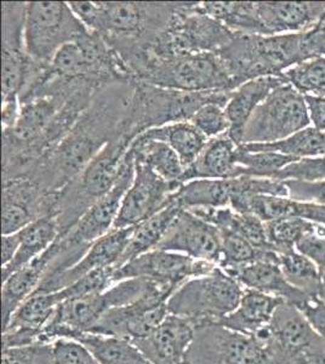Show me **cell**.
Returning a JSON list of instances; mask_svg holds the SVG:
<instances>
[{
  "label": "cell",
  "mask_w": 325,
  "mask_h": 364,
  "mask_svg": "<svg viewBox=\"0 0 325 364\" xmlns=\"http://www.w3.org/2000/svg\"><path fill=\"white\" fill-rule=\"evenodd\" d=\"M182 182L168 181L149 166L135 161V175L124 196L113 228H132L158 214L173 200Z\"/></svg>",
  "instance_id": "cell-16"
},
{
  "label": "cell",
  "mask_w": 325,
  "mask_h": 364,
  "mask_svg": "<svg viewBox=\"0 0 325 364\" xmlns=\"http://www.w3.org/2000/svg\"><path fill=\"white\" fill-rule=\"evenodd\" d=\"M230 92H186L134 82L132 99L123 122V136L134 141L149 129L180 122H190L192 117L208 104L226 107Z\"/></svg>",
  "instance_id": "cell-4"
},
{
  "label": "cell",
  "mask_w": 325,
  "mask_h": 364,
  "mask_svg": "<svg viewBox=\"0 0 325 364\" xmlns=\"http://www.w3.org/2000/svg\"><path fill=\"white\" fill-rule=\"evenodd\" d=\"M132 144L124 136L112 140L72 181L58 191L60 236L67 235L80 218L113 188Z\"/></svg>",
  "instance_id": "cell-5"
},
{
  "label": "cell",
  "mask_w": 325,
  "mask_h": 364,
  "mask_svg": "<svg viewBox=\"0 0 325 364\" xmlns=\"http://www.w3.org/2000/svg\"><path fill=\"white\" fill-rule=\"evenodd\" d=\"M235 87L262 77H284L285 70L311 58L325 56V27L300 33L237 37L218 53Z\"/></svg>",
  "instance_id": "cell-3"
},
{
  "label": "cell",
  "mask_w": 325,
  "mask_h": 364,
  "mask_svg": "<svg viewBox=\"0 0 325 364\" xmlns=\"http://www.w3.org/2000/svg\"><path fill=\"white\" fill-rule=\"evenodd\" d=\"M68 4L85 27L101 36L124 63L152 49L180 6V3L136 1H70Z\"/></svg>",
  "instance_id": "cell-2"
},
{
  "label": "cell",
  "mask_w": 325,
  "mask_h": 364,
  "mask_svg": "<svg viewBox=\"0 0 325 364\" xmlns=\"http://www.w3.org/2000/svg\"><path fill=\"white\" fill-rule=\"evenodd\" d=\"M135 82L186 92H230L237 89L218 53L156 58L149 51V58L136 73Z\"/></svg>",
  "instance_id": "cell-6"
},
{
  "label": "cell",
  "mask_w": 325,
  "mask_h": 364,
  "mask_svg": "<svg viewBox=\"0 0 325 364\" xmlns=\"http://www.w3.org/2000/svg\"><path fill=\"white\" fill-rule=\"evenodd\" d=\"M283 302V299L245 289L238 307L218 323L244 336H255L271 323L277 309Z\"/></svg>",
  "instance_id": "cell-27"
},
{
  "label": "cell",
  "mask_w": 325,
  "mask_h": 364,
  "mask_svg": "<svg viewBox=\"0 0 325 364\" xmlns=\"http://www.w3.org/2000/svg\"><path fill=\"white\" fill-rule=\"evenodd\" d=\"M305 101L313 128L325 134V97L305 96Z\"/></svg>",
  "instance_id": "cell-51"
},
{
  "label": "cell",
  "mask_w": 325,
  "mask_h": 364,
  "mask_svg": "<svg viewBox=\"0 0 325 364\" xmlns=\"http://www.w3.org/2000/svg\"><path fill=\"white\" fill-rule=\"evenodd\" d=\"M295 249L312 261L325 282V225H321L316 233L302 238Z\"/></svg>",
  "instance_id": "cell-49"
},
{
  "label": "cell",
  "mask_w": 325,
  "mask_h": 364,
  "mask_svg": "<svg viewBox=\"0 0 325 364\" xmlns=\"http://www.w3.org/2000/svg\"><path fill=\"white\" fill-rule=\"evenodd\" d=\"M238 34L203 11L199 3H180L168 28L153 44L156 58L218 53Z\"/></svg>",
  "instance_id": "cell-9"
},
{
  "label": "cell",
  "mask_w": 325,
  "mask_h": 364,
  "mask_svg": "<svg viewBox=\"0 0 325 364\" xmlns=\"http://www.w3.org/2000/svg\"><path fill=\"white\" fill-rule=\"evenodd\" d=\"M324 137H325V134H324Z\"/></svg>",
  "instance_id": "cell-56"
},
{
  "label": "cell",
  "mask_w": 325,
  "mask_h": 364,
  "mask_svg": "<svg viewBox=\"0 0 325 364\" xmlns=\"http://www.w3.org/2000/svg\"><path fill=\"white\" fill-rule=\"evenodd\" d=\"M265 224L268 243L278 254L295 249L302 238L316 233L321 225L304 218H284Z\"/></svg>",
  "instance_id": "cell-39"
},
{
  "label": "cell",
  "mask_w": 325,
  "mask_h": 364,
  "mask_svg": "<svg viewBox=\"0 0 325 364\" xmlns=\"http://www.w3.org/2000/svg\"><path fill=\"white\" fill-rule=\"evenodd\" d=\"M187 364H270L264 345L218 322L196 326Z\"/></svg>",
  "instance_id": "cell-12"
},
{
  "label": "cell",
  "mask_w": 325,
  "mask_h": 364,
  "mask_svg": "<svg viewBox=\"0 0 325 364\" xmlns=\"http://www.w3.org/2000/svg\"><path fill=\"white\" fill-rule=\"evenodd\" d=\"M3 235H13L46 216H58V192H50L32 178L3 181Z\"/></svg>",
  "instance_id": "cell-18"
},
{
  "label": "cell",
  "mask_w": 325,
  "mask_h": 364,
  "mask_svg": "<svg viewBox=\"0 0 325 364\" xmlns=\"http://www.w3.org/2000/svg\"><path fill=\"white\" fill-rule=\"evenodd\" d=\"M54 345L34 343L20 348H3L1 364H53Z\"/></svg>",
  "instance_id": "cell-45"
},
{
  "label": "cell",
  "mask_w": 325,
  "mask_h": 364,
  "mask_svg": "<svg viewBox=\"0 0 325 364\" xmlns=\"http://www.w3.org/2000/svg\"><path fill=\"white\" fill-rule=\"evenodd\" d=\"M152 287L153 281L147 278H130L115 283L103 293L60 302L39 341L53 343L58 339L75 340L87 334L108 310L139 300Z\"/></svg>",
  "instance_id": "cell-7"
},
{
  "label": "cell",
  "mask_w": 325,
  "mask_h": 364,
  "mask_svg": "<svg viewBox=\"0 0 325 364\" xmlns=\"http://www.w3.org/2000/svg\"><path fill=\"white\" fill-rule=\"evenodd\" d=\"M204 13L227 28L243 36H267L260 21L254 1H202Z\"/></svg>",
  "instance_id": "cell-32"
},
{
  "label": "cell",
  "mask_w": 325,
  "mask_h": 364,
  "mask_svg": "<svg viewBox=\"0 0 325 364\" xmlns=\"http://www.w3.org/2000/svg\"><path fill=\"white\" fill-rule=\"evenodd\" d=\"M256 10L267 36L300 33L319 23L325 1H256Z\"/></svg>",
  "instance_id": "cell-22"
},
{
  "label": "cell",
  "mask_w": 325,
  "mask_h": 364,
  "mask_svg": "<svg viewBox=\"0 0 325 364\" xmlns=\"http://www.w3.org/2000/svg\"><path fill=\"white\" fill-rule=\"evenodd\" d=\"M134 175L135 159L132 151L128 149L122 163L119 178L113 188L97 200L67 235L60 236L66 240L67 245L73 248L89 249L95 240L111 231L119 214L124 196L134 180Z\"/></svg>",
  "instance_id": "cell-17"
},
{
  "label": "cell",
  "mask_w": 325,
  "mask_h": 364,
  "mask_svg": "<svg viewBox=\"0 0 325 364\" xmlns=\"http://www.w3.org/2000/svg\"><path fill=\"white\" fill-rule=\"evenodd\" d=\"M129 149L136 161L149 166L161 178L181 182L186 168L176 152L165 142L137 136Z\"/></svg>",
  "instance_id": "cell-33"
},
{
  "label": "cell",
  "mask_w": 325,
  "mask_h": 364,
  "mask_svg": "<svg viewBox=\"0 0 325 364\" xmlns=\"http://www.w3.org/2000/svg\"><path fill=\"white\" fill-rule=\"evenodd\" d=\"M285 83L288 82L284 77H262L249 80L232 91L225 111L230 120L228 135L238 145H242L244 129L256 108L271 95L272 91Z\"/></svg>",
  "instance_id": "cell-25"
},
{
  "label": "cell",
  "mask_w": 325,
  "mask_h": 364,
  "mask_svg": "<svg viewBox=\"0 0 325 364\" xmlns=\"http://www.w3.org/2000/svg\"><path fill=\"white\" fill-rule=\"evenodd\" d=\"M311 127L305 96L285 83L277 87L252 113L242 145L272 144Z\"/></svg>",
  "instance_id": "cell-11"
},
{
  "label": "cell",
  "mask_w": 325,
  "mask_h": 364,
  "mask_svg": "<svg viewBox=\"0 0 325 364\" xmlns=\"http://www.w3.org/2000/svg\"><path fill=\"white\" fill-rule=\"evenodd\" d=\"M196 326L191 319L169 314L151 336L132 343L152 364H187Z\"/></svg>",
  "instance_id": "cell-21"
},
{
  "label": "cell",
  "mask_w": 325,
  "mask_h": 364,
  "mask_svg": "<svg viewBox=\"0 0 325 364\" xmlns=\"http://www.w3.org/2000/svg\"><path fill=\"white\" fill-rule=\"evenodd\" d=\"M181 209L179 204L171 202L168 207L164 208L156 215L141 224L136 225L127 250L115 269L125 265L129 261L158 248L161 240L164 238L165 233L169 230L170 225L173 224L174 220Z\"/></svg>",
  "instance_id": "cell-30"
},
{
  "label": "cell",
  "mask_w": 325,
  "mask_h": 364,
  "mask_svg": "<svg viewBox=\"0 0 325 364\" xmlns=\"http://www.w3.org/2000/svg\"><path fill=\"white\" fill-rule=\"evenodd\" d=\"M238 144L228 134L208 141L202 154L185 170L182 183L197 178H235L238 169Z\"/></svg>",
  "instance_id": "cell-26"
},
{
  "label": "cell",
  "mask_w": 325,
  "mask_h": 364,
  "mask_svg": "<svg viewBox=\"0 0 325 364\" xmlns=\"http://www.w3.org/2000/svg\"><path fill=\"white\" fill-rule=\"evenodd\" d=\"M156 249L180 252L218 266L221 261V237L218 228L186 209L177 214Z\"/></svg>",
  "instance_id": "cell-19"
},
{
  "label": "cell",
  "mask_w": 325,
  "mask_h": 364,
  "mask_svg": "<svg viewBox=\"0 0 325 364\" xmlns=\"http://www.w3.org/2000/svg\"><path fill=\"white\" fill-rule=\"evenodd\" d=\"M275 180H299V181H319L325 180V156L302 158L294 161L279 173L275 175Z\"/></svg>",
  "instance_id": "cell-46"
},
{
  "label": "cell",
  "mask_w": 325,
  "mask_h": 364,
  "mask_svg": "<svg viewBox=\"0 0 325 364\" xmlns=\"http://www.w3.org/2000/svg\"><path fill=\"white\" fill-rule=\"evenodd\" d=\"M321 298L325 300V282H323V289H321Z\"/></svg>",
  "instance_id": "cell-54"
},
{
  "label": "cell",
  "mask_w": 325,
  "mask_h": 364,
  "mask_svg": "<svg viewBox=\"0 0 325 364\" xmlns=\"http://www.w3.org/2000/svg\"><path fill=\"white\" fill-rule=\"evenodd\" d=\"M60 302L61 301L56 293L31 295L15 311L13 317L9 321L8 326L3 328V331L13 328H26L43 333L46 324L53 318Z\"/></svg>",
  "instance_id": "cell-37"
},
{
  "label": "cell",
  "mask_w": 325,
  "mask_h": 364,
  "mask_svg": "<svg viewBox=\"0 0 325 364\" xmlns=\"http://www.w3.org/2000/svg\"><path fill=\"white\" fill-rule=\"evenodd\" d=\"M311 204L300 203L282 196L257 195L247 199L245 211L257 216L264 223L284 218H304L309 220Z\"/></svg>",
  "instance_id": "cell-38"
},
{
  "label": "cell",
  "mask_w": 325,
  "mask_h": 364,
  "mask_svg": "<svg viewBox=\"0 0 325 364\" xmlns=\"http://www.w3.org/2000/svg\"><path fill=\"white\" fill-rule=\"evenodd\" d=\"M173 293V290L154 283L139 300L108 310L90 333L129 341L144 339L161 327L169 316L168 300Z\"/></svg>",
  "instance_id": "cell-13"
},
{
  "label": "cell",
  "mask_w": 325,
  "mask_h": 364,
  "mask_svg": "<svg viewBox=\"0 0 325 364\" xmlns=\"http://www.w3.org/2000/svg\"><path fill=\"white\" fill-rule=\"evenodd\" d=\"M134 228H112L107 235L95 240L84 257L70 269L56 277L44 279L34 294L56 293L73 284L75 282L87 276V273L100 269L117 267L124 252L127 250Z\"/></svg>",
  "instance_id": "cell-20"
},
{
  "label": "cell",
  "mask_w": 325,
  "mask_h": 364,
  "mask_svg": "<svg viewBox=\"0 0 325 364\" xmlns=\"http://www.w3.org/2000/svg\"><path fill=\"white\" fill-rule=\"evenodd\" d=\"M132 84H112L96 91L90 105L60 144L41 159L32 180L50 192L72 181L106 146L123 136Z\"/></svg>",
  "instance_id": "cell-1"
},
{
  "label": "cell",
  "mask_w": 325,
  "mask_h": 364,
  "mask_svg": "<svg viewBox=\"0 0 325 364\" xmlns=\"http://www.w3.org/2000/svg\"><path fill=\"white\" fill-rule=\"evenodd\" d=\"M218 232L221 237V261L218 266L221 269H233L254 261L277 259L279 257L275 250L256 249L235 232L230 230H218Z\"/></svg>",
  "instance_id": "cell-40"
},
{
  "label": "cell",
  "mask_w": 325,
  "mask_h": 364,
  "mask_svg": "<svg viewBox=\"0 0 325 364\" xmlns=\"http://www.w3.org/2000/svg\"><path fill=\"white\" fill-rule=\"evenodd\" d=\"M61 240H56L54 245L41 255L31 261L28 265L13 273L1 287V321L3 328L8 326L15 311L41 286L53 261L61 252Z\"/></svg>",
  "instance_id": "cell-23"
},
{
  "label": "cell",
  "mask_w": 325,
  "mask_h": 364,
  "mask_svg": "<svg viewBox=\"0 0 325 364\" xmlns=\"http://www.w3.org/2000/svg\"><path fill=\"white\" fill-rule=\"evenodd\" d=\"M232 196L230 178H197L183 182L171 200L182 209H220L230 207Z\"/></svg>",
  "instance_id": "cell-29"
},
{
  "label": "cell",
  "mask_w": 325,
  "mask_h": 364,
  "mask_svg": "<svg viewBox=\"0 0 325 364\" xmlns=\"http://www.w3.org/2000/svg\"><path fill=\"white\" fill-rule=\"evenodd\" d=\"M20 248V235L18 232L13 235H3L1 236V266L8 265L16 255Z\"/></svg>",
  "instance_id": "cell-52"
},
{
  "label": "cell",
  "mask_w": 325,
  "mask_h": 364,
  "mask_svg": "<svg viewBox=\"0 0 325 364\" xmlns=\"http://www.w3.org/2000/svg\"><path fill=\"white\" fill-rule=\"evenodd\" d=\"M225 108L220 104L206 105L198 109L190 122L208 140L223 136L230 132V120Z\"/></svg>",
  "instance_id": "cell-44"
},
{
  "label": "cell",
  "mask_w": 325,
  "mask_h": 364,
  "mask_svg": "<svg viewBox=\"0 0 325 364\" xmlns=\"http://www.w3.org/2000/svg\"><path fill=\"white\" fill-rule=\"evenodd\" d=\"M53 345V364H101L97 358L77 340L58 339Z\"/></svg>",
  "instance_id": "cell-47"
},
{
  "label": "cell",
  "mask_w": 325,
  "mask_h": 364,
  "mask_svg": "<svg viewBox=\"0 0 325 364\" xmlns=\"http://www.w3.org/2000/svg\"><path fill=\"white\" fill-rule=\"evenodd\" d=\"M75 340L82 343L101 364H152L127 339L87 333Z\"/></svg>",
  "instance_id": "cell-35"
},
{
  "label": "cell",
  "mask_w": 325,
  "mask_h": 364,
  "mask_svg": "<svg viewBox=\"0 0 325 364\" xmlns=\"http://www.w3.org/2000/svg\"><path fill=\"white\" fill-rule=\"evenodd\" d=\"M215 267L218 265L196 260L180 252L154 249L115 269L113 283L130 278H147L175 291L185 282L206 276Z\"/></svg>",
  "instance_id": "cell-15"
},
{
  "label": "cell",
  "mask_w": 325,
  "mask_h": 364,
  "mask_svg": "<svg viewBox=\"0 0 325 364\" xmlns=\"http://www.w3.org/2000/svg\"><path fill=\"white\" fill-rule=\"evenodd\" d=\"M89 29L65 1H29L26 5V51L34 63L48 66L58 50Z\"/></svg>",
  "instance_id": "cell-10"
},
{
  "label": "cell",
  "mask_w": 325,
  "mask_h": 364,
  "mask_svg": "<svg viewBox=\"0 0 325 364\" xmlns=\"http://www.w3.org/2000/svg\"><path fill=\"white\" fill-rule=\"evenodd\" d=\"M289 198L300 203L314 204L325 207V180L319 181H299L287 180Z\"/></svg>",
  "instance_id": "cell-48"
},
{
  "label": "cell",
  "mask_w": 325,
  "mask_h": 364,
  "mask_svg": "<svg viewBox=\"0 0 325 364\" xmlns=\"http://www.w3.org/2000/svg\"><path fill=\"white\" fill-rule=\"evenodd\" d=\"M20 248L8 265L1 266V282L6 281L13 273L28 265L54 245L60 237L58 216L50 215L34 221L18 231Z\"/></svg>",
  "instance_id": "cell-28"
},
{
  "label": "cell",
  "mask_w": 325,
  "mask_h": 364,
  "mask_svg": "<svg viewBox=\"0 0 325 364\" xmlns=\"http://www.w3.org/2000/svg\"><path fill=\"white\" fill-rule=\"evenodd\" d=\"M247 152H276L295 159L325 156L324 134L313 127L302 129L284 140L272 144H247L240 145Z\"/></svg>",
  "instance_id": "cell-34"
},
{
  "label": "cell",
  "mask_w": 325,
  "mask_h": 364,
  "mask_svg": "<svg viewBox=\"0 0 325 364\" xmlns=\"http://www.w3.org/2000/svg\"><path fill=\"white\" fill-rule=\"evenodd\" d=\"M244 288L235 277L221 269L192 278L179 287L168 300L169 314L193 321L220 322L238 307Z\"/></svg>",
  "instance_id": "cell-8"
},
{
  "label": "cell",
  "mask_w": 325,
  "mask_h": 364,
  "mask_svg": "<svg viewBox=\"0 0 325 364\" xmlns=\"http://www.w3.org/2000/svg\"><path fill=\"white\" fill-rule=\"evenodd\" d=\"M300 161L295 158L276 154V152H247L238 147L237 163L238 169L235 178L238 176H255V178H273L277 173L284 169L285 166L294 161Z\"/></svg>",
  "instance_id": "cell-41"
},
{
  "label": "cell",
  "mask_w": 325,
  "mask_h": 364,
  "mask_svg": "<svg viewBox=\"0 0 325 364\" xmlns=\"http://www.w3.org/2000/svg\"><path fill=\"white\" fill-rule=\"evenodd\" d=\"M114 267L92 271V272L87 273V276L80 278L65 289L56 291V294H58L60 301L62 302L68 300V299L82 298V296H87V295L103 293L114 284L113 283V273H114Z\"/></svg>",
  "instance_id": "cell-43"
},
{
  "label": "cell",
  "mask_w": 325,
  "mask_h": 364,
  "mask_svg": "<svg viewBox=\"0 0 325 364\" xmlns=\"http://www.w3.org/2000/svg\"><path fill=\"white\" fill-rule=\"evenodd\" d=\"M27 3L4 1L3 13V54H1V101L18 100L22 91L44 65L34 63L26 51L25 16Z\"/></svg>",
  "instance_id": "cell-14"
},
{
  "label": "cell",
  "mask_w": 325,
  "mask_h": 364,
  "mask_svg": "<svg viewBox=\"0 0 325 364\" xmlns=\"http://www.w3.org/2000/svg\"><path fill=\"white\" fill-rule=\"evenodd\" d=\"M139 136L161 141L176 152L186 169L193 164L208 144V139L191 122H180L149 129Z\"/></svg>",
  "instance_id": "cell-31"
},
{
  "label": "cell",
  "mask_w": 325,
  "mask_h": 364,
  "mask_svg": "<svg viewBox=\"0 0 325 364\" xmlns=\"http://www.w3.org/2000/svg\"><path fill=\"white\" fill-rule=\"evenodd\" d=\"M312 221L316 223V224L325 225V207H323V205H314Z\"/></svg>",
  "instance_id": "cell-53"
},
{
  "label": "cell",
  "mask_w": 325,
  "mask_h": 364,
  "mask_svg": "<svg viewBox=\"0 0 325 364\" xmlns=\"http://www.w3.org/2000/svg\"><path fill=\"white\" fill-rule=\"evenodd\" d=\"M279 266L287 281L307 296H321L323 279L316 265L297 249L280 252Z\"/></svg>",
  "instance_id": "cell-36"
},
{
  "label": "cell",
  "mask_w": 325,
  "mask_h": 364,
  "mask_svg": "<svg viewBox=\"0 0 325 364\" xmlns=\"http://www.w3.org/2000/svg\"><path fill=\"white\" fill-rule=\"evenodd\" d=\"M297 307L304 314L325 346V300L321 296H309Z\"/></svg>",
  "instance_id": "cell-50"
},
{
  "label": "cell",
  "mask_w": 325,
  "mask_h": 364,
  "mask_svg": "<svg viewBox=\"0 0 325 364\" xmlns=\"http://www.w3.org/2000/svg\"><path fill=\"white\" fill-rule=\"evenodd\" d=\"M284 78L304 96L325 97V56L289 68L284 72Z\"/></svg>",
  "instance_id": "cell-42"
},
{
  "label": "cell",
  "mask_w": 325,
  "mask_h": 364,
  "mask_svg": "<svg viewBox=\"0 0 325 364\" xmlns=\"http://www.w3.org/2000/svg\"><path fill=\"white\" fill-rule=\"evenodd\" d=\"M321 22H323V23H324V25H325V13H324V15H323V17H321Z\"/></svg>",
  "instance_id": "cell-55"
},
{
  "label": "cell",
  "mask_w": 325,
  "mask_h": 364,
  "mask_svg": "<svg viewBox=\"0 0 325 364\" xmlns=\"http://www.w3.org/2000/svg\"><path fill=\"white\" fill-rule=\"evenodd\" d=\"M232 277L245 288L256 290L265 294L283 299L292 305H300L307 295L301 293L287 281L279 266V257L277 259H264L254 261L247 265L225 269Z\"/></svg>",
  "instance_id": "cell-24"
}]
</instances>
